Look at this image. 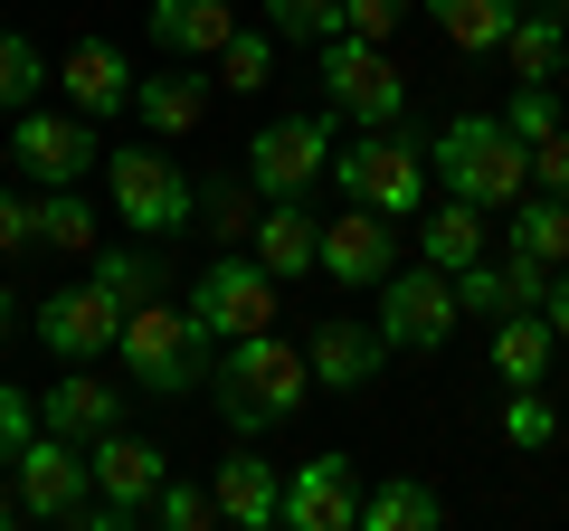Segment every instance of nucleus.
<instances>
[{
  "instance_id": "nucleus-12",
  "label": "nucleus",
  "mask_w": 569,
  "mask_h": 531,
  "mask_svg": "<svg viewBox=\"0 0 569 531\" xmlns=\"http://www.w3.org/2000/svg\"><path fill=\"white\" fill-rule=\"evenodd\" d=\"M114 332H123V294H104L96 275H86V285H58V294L39 304L48 361H104V351H114Z\"/></svg>"
},
{
  "instance_id": "nucleus-48",
  "label": "nucleus",
  "mask_w": 569,
  "mask_h": 531,
  "mask_svg": "<svg viewBox=\"0 0 569 531\" xmlns=\"http://www.w3.org/2000/svg\"><path fill=\"white\" fill-rule=\"evenodd\" d=\"M0 171H10V152H0Z\"/></svg>"
},
{
  "instance_id": "nucleus-4",
  "label": "nucleus",
  "mask_w": 569,
  "mask_h": 531,
  "mask_svg": "<svg viewBox=\"0 0 569 531\" xmlns=\"http://www.w3.org/2000/svg\"><path fill=\"white\" fill-rule=\"evenodd\" d=\"M323 181H342V200L380 209V219H418L427 209V143L418 133H399V123H361L351 143H332V171Z\"/></svg>"
},
{
  "instance_id": "nucleus-22",
  "label": "nucleus",
  "mask_w": 569,
  "mask_h": 531,
  "mask_svg": "<svg viewBox=\"0 0 569 531\" xmlns=\"http://www.w3.org/2000/svg\"><path fill=\"white\" fill-rule=\"evenodd\" d=\"M247 257H257L266 275L295 285V275H313V257H323V219H305V200H266V209H257V247H247Z\"/></svg>"
},
{
  "instance_id": "nucleus-38",
  "label": "nucleus",
  "mask_w": 569,
  "mask_h": 531,
  "mask_svg": "<svg viewBox=\"0 0 569 531\" xmlns=\"http://www.w3.org/2000/svg\"><path fill=\"white\" fill-rule=\"evenodd\" d=\"M550 275H560V266L531 257V247H512V257H503V294H512V304H531V313L550 304Z\"/></svg>"
},
{
  "instance_id": "nucleus-1",
  "label": "nucleus",
  "mask_w": 569,
  "mask_h": 531,
  "mask_svg": "<svg viewBox=\"0 0 569 531\" xmlns=\"http://www.w3.org/2000/svg\"><path fill=\"white\" fill-rule=\"evenodd\" d=\"M209 389H219V418H228V428L257 437V428H284V418L313 399V361L284 342L276 323H266V332H238V342L219 351Z\"/></svg>"
},
{
  "instance_id": "nucleus-36",
  "label": "nucleus",
  "mask_w": 569,
  "mask_h": 531,
  "mask_svg": "<svg viewBox=\"0 0 569 531\" xmlns=\"http://www.w3.org/2000/svg\"><path fill=\"white\" fill-rule=\"evenodd\" d=\"M152 522H162V531H209L219 503H209V484H181V474H171V484L152 493Z\"/></svg>"
},
{
  "instance_id": "nucleus-13",
  "label": "nucleus",
  "mask_w": 569,
  "mask_h": 531,
  "mask_svg": "<svg viewBox=\"0 0 569 531\" xmlns=\"http://www.w3.org/2000/svg\"><path fill=\"white\" fill-rule=\"evenodd\" d=\"M332 275V285H351V294H380V275L399 266V219H380V209H361L351 200L342 219L323 228V257H313Z\"/></svg>"
},
{
  "instance_id": "nucleus-14",
  "label": "nucleus",
  "mask_w": 569,
  "mask_h": 531,
  "mask_svg": "<svg viewBox=\"0 0 569 531\" xmlns=\"http://www.w3.org/2000/svg\"><path fill=\"white\" fill-rule=\"evenodd\" d=\"M284 531H361V465L351 455H313L284 474Z\"/></svg>"
},
{
  "instance_id": "nucleus-6",
  "label": "nucleus",
  "mask_w": 569,
  "mask_h": 531,
  "mask_svg": "<svg viewBox=\"0 0 569 531\" xmlns=\"http://www.w3.org/2000/svg\"><path fill=\"white\" fill-rule=\"evenodd\" d=\"M370 323H380V342L389 351H447V332L466 323V304H456V275L447 266H389L380 275V313H370Z\"/></svg>"
},
{
  "instance_id": "nucleus-41",
  "label": "nucleus",
  "mask_w": 569,
  "mask_h": 531,
  "mask_svg": "<svg viewBox=\"0 0 569 531\" xmlns=\"http://www.w3.org/2000/svg\"><path fill=\"white\" fill-rule=\"evenodd\" d=\"M456 304H466V313H512V294H503V266H485V257H475L466 275H456Z\"/></svg>"
},
{
  "instance_id": "nucleus-15",
  "label": "nucleus",
  "mask_w": 569,
  "mask_h": 531,
  "mask_svg": "<svg viewBox=\"0 0 569 531\" xmlns=\"http://www.w3.org/2000/svg\"><path fill=\"white\" fill-rule=\"evenodd\" d=\"M86 465H96V493H104V503H123L133 522L152 512V493L171 484V455L152 447V437H123V428H104L96 447H86Z\"/></svg>"
},
{
  "instance_id": "nucleus-3",
  "label": "nucleus",
  "mask_w": 569,
  "mask_h": 531,
  "mask_svg": "<svg viewBox=\"0 0 569 531\" xmlns=\"http://www.w3.org/2000/svg\"><path fill=\"white\" fill-rule=\"evenodd\" d=\"M427 162H437V181H447L456 200H475V209H512L531 190V143L503 114H456L447 133L427 143Z\"/></svg>"
},
{
  "instance_id": "nucleus-7",
  "label": "nucleus",
  "mask_w": 569,
  "mask_h": 531,
  "mask_svg": "<svg viewBox=\"0 0 569 531\" xmlns=\"http://www.w3.org/2000/svg\"><path fill=\"white\" fill-rule=\"evenodd\" d=\"M323 171H332V104L323 114H276V123L247 133V181H257V200H305Z\"/></svg>"
},
{
  "instance_id": "nucleus-24",
  "label": "nucleus",
  "mask_w": 569,
  "mask_h": 531,
  "mask_svg": "<svg viewBox=\"0 0 569 531\" xmlns=\"http://www.w3.org/2000/svg\"><path fill=\"white\" fill-rule=\"evenodd\" d=\"M418 257H427V266H447V275H466V266L485 257V209L447 190V200L418 219Z\"/></svg>"
},
{
  "instance_id": "nucleus-47",
  "label": "nucleus",
  "mask_w": 569,
  "mask_h": 531,
  "mask_svg": "<svg viewBox=\"0 0 569 531\" xmlns=\"http://www.w3.org/2000/svg\"><path fill=\"white\" fill-rule=\"evenodd\" d=\"M531 10H550V20H569V0H531Z\"/></svg>"
},
{
  "instance_id": "nucleus-16",
  "label": "nucleus",
  "mask_w": 569,
  "mask_h": 531,
  "mask_svg": "<svg viewBox=\"0 0 569 531\" xmlns=\"http://www.w3.org/2000/svg\"><path fill=\"white\" fill-rule=\"evenodd\" d=\"M305 361H313V389H370L380 361H389V342H380V323H361V313H323L313 342H305Z\"/></svg>"
},
{
  "instance_id": "nucleus-2",
  "label": "nucleus",
  "mask_w": 569,
  "mask_h": 531,
  "mask_svg": "<svg viewBox=\"0 0 569 531\" xmlns=\"http://www.w3.org/2000/svg\"><path fill=\"white\" fill-rule=\"evenodd\" d=\"M114 361H123V380L142 389V399H190V389H209V323L190 304H133L123 313V332H114Z\"/></svg>"
},
{
  "instance_id": "nucleus-9",
  "label": "nucleus",
  "mask_w": 569,
  "mask_h": 531,
  "mask_svg": "<svg viewBox=\"0 0 569 531\" xmlns=\"http://www.w3.org/2000/svg\"><path fill=\"white\" fill-rule=\"evenodd\" d=\"M323 104H332V123H399V104H408V77L389 67V48L380 39H323Z\"/></svg>"
},
{
  "instance_id": "nucleus-28",
  "label": "nucleus",
  "mask_w": 569,
  "mask_h": 531,
  "mask_svg": "<svg viewBox=\"0 0 569 531\" xmlns=\"http://www.w3.org/2000/svg\"><path fill=\"white\" fill-rule=\"evenodd\" d=\"M39 247H67V257H86V247H104V238H96V200H86L77 181L39 190Z\"/></svg>"
},
{
  "instance_id": "nucleus-18",
  "label": "nucleus",
  "mask_w": 569,
  "mask_h": 531,
  "mask_svg": "<svg viewBox=\"0 0 569 531\" xmlns=\"http://www.w3.org/2000/svg\"><path fill=\"white\" fill-rule=\"evenodd\" d=\"M58 86H67V104H77V114H133V58H123L114 39H77L58 58Z\"/></svg>"
},
{
  "instance_id": "nucleus-37",
  "label": "nucleus",
  "mask_w": 569,
  "mask_h": 531,
  "mask_svg": "<svg viewBox=\"0 0 569 531\" xmlns=\"http://www.w3.org/2000/svg\"><path fill=\"white\" fill-rule=\"evenodd\" d=\"M503 123L512 133H522V143H541V133H560V96H550V86H512V104H503Z\"/></svg>"
},
{
  "instance_id": "nucleus-25",
  "label": "nucleus",
  "mask_w": 569,
  "mask_h": 531,
  "mask_svg": "<svg viewBox=\"0 0 569 531\" xmlns=\"http://www.w3.org/2000/svg\"><path fill=\"white\" fill-rule=\"evenodd\" d=\"M503 58H512V77H522V86H550L569 67V20H550V10H531V0H522V20L503 29Z\"/></svg>"
},
{
  "instance_id": "nucleus-39",
  "label": "nucleus",
  "mask_w": 569,
  "mask_h": 531,
  "mask_svg": "<svg viewBox=\"0 0 569 531\" xmlns=\"http://www.w3.org/2000/svg\"><path fill=\"white\" fill-rule=\"evenodd\" d=\"M399 20H408V0H342V39H399Z\"/></svg>"
},
{
  "instance_id": "nucleus-23",
  "label": "nucleus",
  "mask_w": 569,
  "mask_h": 531,
  "mask_svg": "<svg viewBox=\"0 0 569 531\" xmlns=\"http://www.w3.org/2000/svg\"><path fill=\"white\" fill-rule=\"evenodd\" d=\"M550 351H560L550 313H531V304L493 313V380H503V389H541L550 380Z\"/></svg>"
},
{
  "instance_id": "nucleus-26",
  "label": "nucleus",
  "mask_w": 569,
  "mask_h": 531,
  "mask_svg": "<svg viewBox=\"0 0 569 531\" xmlns=\"http://www.w3.org/2000/svg\"><path fill=\"white\" fill-rule=\"evenodd\" d=\"M437 10V39L466 48V58H485V48H503V29L522 20V0H427Z\"/></svg>"
},
{
  "instance_id": "nucleus-11",
  "label": "nucleus",
  "mask_w": 569,
  "mask_h": 531,
  "mask_svg": "<svg viewBox=\"0 0 569 531\" xmlns=\"http://www.w3.org/2000/svg\"><path fill=\"white\" fill-rule=\"evenodd\" d=\"M10 152H20V171H29L39 190L86 181V171L104 162V143H96V114H77V104H67V114H39V104H29V114H20V133H10Z\"/></svg>"
},
{
  "instance_id": "nucleus-34",
  "label": "nucleus",
  "mask_w": 569,
  "mask_h": 531,
  "mask_svg": "<svg viewBox=\"0 0 569 531\" xmlns=\"http://www.w3.org/2000/svg\"><path fill=\"white\" fill-rule=\"evenodd\" d=\"M96 285L123 294V313H133V304H152V294H162V266L142 257V247H104V257H96Z\"/></svg>"
},
{
  "instance_id": "nucleus-40",
  "label": "nucleus",
  "mask_w": 569,
  "mask_h": 531,
  "mask_svg": "<svg viewBox=\"0 0 569 531\" xmlns=\"http://www.w3.org/2000/svg\"><path fill=\"white\" fill-rule=\"evenodd\" d=\"M29 437H39V399H29V389H10V380H0V465H10V455H20Z\"/></svg>"
},
{
  "instance_id": "nucleus-43",
  "label": "nucleus",
  "mask_w": 569,
  "mask_h": 531,
  "mask_svg": "<svg viewBox=\"0 0 569 531\" xmlns=\"http://www.w3.org/2000/svg\"><path fill=\"white\" fill-rule=\"evenodd\" d=\"M10 247H39V200H20V190H0V257Z\"/></svg>"
},
{
  "instance_id": "nucleus-20",
  "label": "nucleus",
  "mask_w": 569,
  "mask_h": 531,
  "mask_svg": "<svg viewBox=\"0 0 569 531\" xmlns=\"http://www.w3.org/2000/svg\"><path fill=\"white\" fill-rule=\"evenodd\" d=\"M39 428H58V437H77V447H96L104 428H123V389L96 380L86 361H67V380L39 389Z\"/></svg>"
},
{
  "instance_id": "nucleus-45",
  "label": "nucleus",
  "mask_w": 569,
  "mask_h": 531,
  "mask_svg": "<svg viewBox=\"0 0 569 531\" xmlns=\"http://www.w3.org/2000/svg\"><path fill=\"white\" fill-rule=\"evenodd\" d=\"M10 313H20V304H10V294H0V351H10V332H20V323H10Z\"/></svg>"
},
{
  "instance_id": "nucleus-46",
  "label": "nucleus",
  "mask_w": 569,
  "mask_h": 531,
  "mask_svg": "<svg viewBox=\"0 0 569 531\" xmlns=\"http://www.w3.org/2000/svg\"><path fill=\"white\" fill-rule=\"evenodd\" d=\"M10 522H20V493H0V531H10Z\"/></svg>"
},
{
  "instance_id": "nucleus-8",
  "label": "nucleus",
  "mask_w": 569,
  "mask_h": 531,
  "mask_svg": "<svg viewBox=\"0 0 569 531\" xmlns=\"http://www.w3.org/2000/svg\"><path fill=\"white\" fill-rule=\"evenodd\" d=\"M190 313L209 323V342H238V332H266V323L284 313V275H266L257 257L219 247V257L200 266V285H190Z\"/></svg>"
},
{
  "instance_id": "nucleus-29",
  "label": "nucleus",
  "mask_w": 569,
  "mask_h": 531,
  "mask_svg": "<svg viewBox=\"0 0 569 531\" xmlns=\"http://www.w3.org/2000/svg\"><path fill=\"white\" fill-rule=\"evenodd\" d=\"M512 247H531V257L569 266V200H550V190H522V200H512Z\"/></svg>"
},
{
  "instance_id": "nucleus-10",
  "label": "nucleus",
  "mask_w": 569,
  "mask_h": 531,
  "mask_svg": "<svg viewBox=\"0 0 569 531\" xmlns=\"http://www.w3.org/2000/svg\"><path fill=\"white\" fill-rule=\"evenodd\" d=\"M10 493H20V522H77V503L96 493V465H86L77 437L39 428L20 455H10Z\"/></svg>"
},
{
  "instance_id": "nucleus-32",
  "label": "nucleus",
  "mask_w": 569,
  "mask_h": 531,
  "mask_svg": "<svg viewBox=\"0 0 569 531\" xmlns=\"http://www.w3.org/2000/svg\"><path fill=\"white\" fill-rule=\"evenodd\" d=\"M39 86H48V58H39V39L0 29V114H29V104H39Z\"/></svg>"
},
{
  "instance_id": "nucleus-17",
  "label": "nucleus",
  "mask_w": 569,
  "mask_h": 531,
  "mask_svg": "<svg viewBox=\"0 0 569 531\" xmlns=\"http://www.w3.org/2000/svg\"><path fill=\"white\" fill-rule=\"evenodd\" d=\"M209 503H219V522H238V531H276V522H284V465H266L257 447L219 455Z\"/></svg>"
},
{
  "instance_id": "nucleus-19",
  "label": "nucleus",
  "mask_w": 569,
  "mask_h": 531,
  "mask_svg": "<svg viewBox=\"0 0 569 531\" xmlns=\"http://www.w3.org/2000/svg\"><path fill=\"white\" fill-rule=\"evenodd\" d=\"M209 67H162V77H133V123L142 133H162V143H181V133H200L209 123Z\"/></svg>"
},
{
  "instance_id": "nucleus-44",
  "label": "nucleus",
  "mask_w": 569,
  "mask_h": 531,
  "mask_svg": "<svg viewBox=\"0 0 569 531\" xmlns=\"http://www.w3.org/2000/svg\"><path fill=\"white\" fill-rule=\"evenodd\" d=\"M541 313H550V332H560V342H569V266H560V275H550V304H541Z\"/></svg>"
},
{
  "instance_id": "nucleus-5",
  "label": "nucleus",
  "mask_w": 569,
  "mask_h": 531,
  "mask_svg": "<svg viewBox=\"0 0 569 531\" xmlns=\"http://www.w3.org/2000/svg\"><path fill=\"white\" fill-rule=\"evenodd\" d=\"M104 209H114L133 238H181V228L200 219V181H190V171L171 162V143L152 133V143L104 152Z\"/></svg>"
},
{
  "instance_id": "nucleus-21",
  "label": "nucleus",
  "mask_w": 569,
  "mask_h": 531,
  "mask_svg": "<svg viewBox=\"0 0 569 531\" xmlns=\"http://www.w3.org/2000/svg\"><path fill=\"white\" fill-rule=\"evenodd\" d=\"M152 48H171V58H190V67H209L228 39H238V0H152Z\"/></svg>"
},
{
  "instance_id": "nucleus-42",
  "label": "nucleus",
  "mask_w": 569,
  "mask_h": 531,
  "mask_svg": "<svg viewBox=\"0 0 569 531\" xmlns=\"http://www.w3.org/2000/svg\"><path fill=\"white\" fill-rule=\"evenodd\" d=\"M531 181H541L550 200H569V123H560V133H541V143H531Z\"/></svg>"
},
{
  "instance_id": "nucleus-33",
  "label": "nucleus",
  "mask_w": 569,
  "mask_h": 531,
  "mask_svg": "<svg viewBox=\"0 0 569 531\" xmlns=\"http://www.w3.org/2000/svg\"><path fill=\"white\" fill-rule=\"evenodd\" d=\"M257 181H247V171H238V181H209L200 190V219H209V238H257Z\"/></svg>"
},
{
  "instance_id": "nucleus-27",
  "label": "nucleus",
  "mask_w": 569,
  "mask_h": 531,
  "mask_svg": "<svg viewBox=\"0 0 569 531\" xmlns=\"http://www.w3.org/2000/svg\"><path fill=\"white\" fill-rule=\"evenodd\" d=\"M437 493L418 484V474H389V484H370L361 493V531H437Z\"/></svg>"
},
{
  "instance_id": "nucleus-30",
  "label": "nucleus",
  "mask_w": 569,
  "mask_h": 531,
  "mask_svg": "<svg viewBox=\"0 0 569 531\" xmlns=\"http://www.w3.org/2000/svg\"><path fill=\"white\" fill-rule=\"evenodd\" d=\"M276 48H284L276 29H238V39L209 58V67H219V96H257V86L276 77Z\"/></svg>"
},
{
  "instance_id": "nucleus-31",
  "label": "nucleus",
  "mask_w": 569,
  "mask_h": 531,
  "mask_svg": "<svg viewBox=\"0 0 569 531\" xmlns=\"http://www.w3.org/2000/svg\"><path fill=\"white\" fill-rule=\"evenodd\" d=\"M266 10V29H276L284 48H323V39H342V0H257Z\"/></svg>"
},
{
  "instance_id": "nucleus-35",
  "label": "nucleus",
  "mask_w": 569,
  "mask_h": 531,
  "mask_svg": "<svg viewBox=\"0 0 569 531\" xmlns=\"http://www.w3.org/2000/svg\"><path fill=\"white\" fill-rule=\"evenodd\" d=\"M503 437H512V447H522V455L560 447V409H550L541 389H512V399H503Z\"/></svg>"
}]
</instances>
